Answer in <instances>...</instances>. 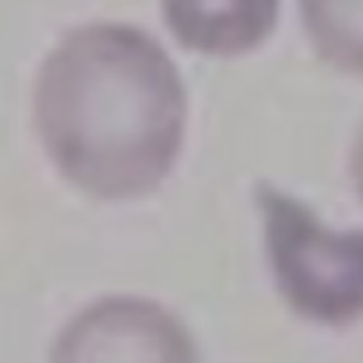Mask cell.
Segmentation results:
<instances>
[{
	"mask_svg": "<svg viewBox=\"0 0 363 363\" xmlns=\"http://www.w3.org/2000/svg\"><path fill=\"white\" fill-rule=\"evenodd\" d=\"M173 37L204 57L255 51L278 23L281 0H159Z\"/></svg>",
	"mask_w": 363,
	"mask_h": 363,
	"instance_id": "277c9868",
	"label": "cell"
},
{
	"mask_svg": "<svg viewBox=\"0 0 363 363\" xmlns=\"http://www.w3.org/2000/svg\"><path fill=\"white\" fill-rule=\"evenodd\" d=\"M60 360H190L193 337L176 315L153 301L108 298L79 312L57 337Z\"/></svg>",
	"mask_w": 363,
	"mask_h": 363,
	"instance_id": "3957f363",
	"label": "cell"
},
{
	"mask_svg": "<svg viewBox=\"0 0 363 363\" xmlns=\"http://www.w3.org/2000/svg\"><path fill=\"white\" fill-rule=\"evenodd\" d=\"M34 125L65 182L125 201L153 193L184 145L187 94L167 51L136 26L88 23L45 57Z\"/></svg>",
	"mask_w": 363,
	"mask_h": 363,
	"instance_id": "6da1fadb",
	"label": "cell"
},
{
	"mask_svg": "<svg viewBox=\"0 0 363 363\" xmlns=\"http://www.w3.org/2000/svg\"><path fill=\"white\" fill-rule=\"evenodd\" d=\"M272 281L284 303L318 326L363 318V230L335 233L295 196L255 184Z\"/></svg>",
	"mask_w": 363,
	"mask_h": 363,
	"instance_id": "7a4b0ae2",
	"label": "cell"
},
{
	"mask_svg": "<svg viewBox=\"0 0 363 363\" xmlns=\"http://www.w3.org/2000/svg\"><path fill=\"white\" fill-rule=\"evenodd\" d=\"M315 54L340 74L363 77V0H298Z\"/></svg>",
	"mask_w": 363,
	"mask_h": 363,
	"instance_id": "5b68a950",
	"label": "cell"
},
{
	"mask_svg": "<svg viewBox=\"0 0 363 363\" xmlns=\"http://www.w3.org/2000/svg\"><path fill=\"white\" fill-rule=\"evenodd\" d=\"M349 170H352L354 187H357V193H360V199H363V128H360V133H357V139H354V147H352V164H349Z\"/></svg>",
	"mask_w": 363,
	"mask_h": 363,
	"instance_id": "8992f818",
	"label": "cell"
}]
</instances>
